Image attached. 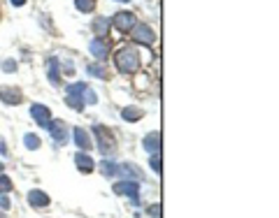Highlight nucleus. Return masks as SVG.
Here are the masks:
<instances>
[{
	"instance_id": "1",
	"label": "nucleus",
	"mask_w": 279,
	"mask_h": 218,
	"mask_svg": "<svg viewBox=\"0 0 279 218\" xmlns=\"http://www.w3.org/2000/svg\"><path fill=\"white\" fill-rule=\"evenodd\" d=\"M114 63H116V67H119L121 72H126V74H133V72H137V70H140V56H137V51H135L133 47L116 49Z\"/></svg>"
},
{
	"instance_id": "2",
	"label": "nucleus",
	"mask_w": 279,
	"mask_h": 218,
	"mask_svg": "<svg viewBox=\"0 0 279 218\" xmlns=\"http://www.w3.org/2000/svg\"><path fill=\"white\" fill-rule=\"evenodd\" d=\"M93 133H96V137H98V149H100V153H103V156H112V153L116 151L114 135L109 133L105 126H93Z\"/></svg>"
},
{
	"instance_id": "3",
	"label": "nucleus",
	"mask_w": 279,
	"mask_h": 218,
	"mask_svg": "<svg viewBox=\"0 0 279 218\" xmlns=\"http://www.w3.org/2000/svg\"><path fill=\"white\" fill-rule=\"evenodd\" d=\"M130 35H133V40L137 44H147V47H152V44L156 42V33H154L152 26H147V24H135Z\"/></svg>"
},
{
	"instance_id": "4",
	"label": "nucleus",
	"mask_w": 279,
	"mask_h": 218,
	"mask_svg": "<svg viewBox=\"0 0 279 218\" xmlns=\"http://www.w3.org/2000/svg\"><path fill=\"white\" fill-rule=\"evenodd\" d=\"M135 24H137V19H135L133 12H119L112 19V26H114L119 33H130L135 28Z\"/></svg>"
},
{
	"instance_id": "5",
	"label": "nucleus",
	"mask_w": 279,
	"mask_h": 218,
	"mask_svg": "<svg viewBox=\"0 0 279 218\" xmlns=\"http://www.w3.org/2000/svg\"><path fill=\"white\" fill-rule=\"evenodd\" d=\"M31 116L37 121V126L44 128L47 130L49 123H51V112H49V107H44V104H31Z\"/></svg>"
},
{
	"instance_id": "6",
	"label": "nucleus",
	"mask_w": 279,
	"mask_h": 218,
	"mask_svg": "<svg viewBox=\"0 0 279 218\" xmlns=\"http://www.w3.org/2000/svg\"><path fill=\"white\" fill-rule=\"evenodd\" d=\"M49 135L54 137V142L58 146H65V142H67V126L63 121H51L49 123Z\"/></svg>"
},
{
	"instance_id": "7",
	"label": "nucleus",
	"mask_w": 279,
	"mask_h": 218,
	"mask_svg": "<svg viewBox=\"0 0 279 218\" xmlns=\"http://www.w3.org/2000/svg\"><path fill=\"white\" fill-rule=\"evenodd\" d=\"M116 176H121V181H142V172L135 167L133 163H123L119 165V170H116Z\"/></svg>"
},
{
	"instance_id": "8",
	"label": "nucleus",
	"mask_w": 279,
	"mask_h": 218,
	"mask_svg": "<svg viewBox=\"0 0 279 218\" xmlns=\"http://www.w3.org/2000/svg\"><path fill=\"white\" fill-rule=\"evenodd\" d=\"M0 100L5 104H21V100H24V93L19 91L17 86H3L0 88Z\"/></svg>"
},
{
	"instance_id": "9",
	"label": "nucleus",
	"mask_w": 279,
	"mask_h": 218,
	"mask_svg": "<svg viewBox=\"0 0 279 218\" xmlns=\"http://www.w3.org/2000/svg\"><path fill=\"white\" fill-rule=\"evenodd\" d=\"M114 193L116 195H128L133 202H137L140 183L137 181H119V183H114Z\"/></svg>"
},
{
	"instance_id": "10",
	"label": "nucleus",
	"mask_w": 279,
	"mask_h": 218,
	"mask_svg": "<svg viewBox=\"0 0 279 218\" xmlns=\"http://www.w3.org/2000/svg\"><path fill=\"white\" fill-rule=\"evenodd\" d=\"M89 51H91V54L96 56V61H100V63H103L105 58L109 56V47H107V42H105L103 37H98V40H93V42L89 44Z\"/></svg>"
},
{
	"instance_id": "11",
	"label": "nucleus",
	"mask_w": 279,
	"mask_h": 218,
	"mask_svg": "<svg viewBox=\"0 0 279 218\" xmlns=\"http://www.w3.org/2000/svg\"><path fill=\"white\" fill-rule=\"evenodd\" d=\"M73 137H75V144L82 149V151H89L91 149V137H89V133H86L84 128H75V133H73Z\"/></svg>"
},
{
	"instance_id": "12",
	"label": "nucleus",
	"mask_w": 279,
	"mask_h": 218,
	"mask_svg": "<svg viewBox=\"0 0 279 218\" xmlns=\"http://www.w3.org/2000/svg\"><path fill=\"white\" fill-rule=\"evenodd\" d=\"M28 204L35 206V209H44V206H49V195L42 193V190H31L28 193Z\"/></svg>"
},
{
	"instance_id": "13",
	"label": "nucleus",
	"mask_w": 279,
	"mask_h": 218,
	"mask_svg": "<svg viewBox=\"0 0 279 218\" xmlns=\"http://www.w3.org/2000/svg\"><path fill=\"white\" fill-rule=\"evenodd\" d=\"M142 146H145V151H149V153H158L161 151V135L149 133L145 140H142Z\"/></svg>"
},
{
	"instance_id": "14",
	"label": "nucleus",
	"mask_w": 279,
	"mask_h": 218,
	"mask_svg": "<svg viewBox=\"0 0 279 218\" xmlns=\"http://www.w3.org/2000/svg\"><path fill=\"white\" fill-rule=\"evenodd\" d=\"M142 116H145V112H142L140 107H133V104H130V107H123V109H121V119H123V121H128V123L140 121Z\"/></svg>"
},
{
	"instance_id": "15",
	"label": "nucleus",
	"mask_w": 279,
	"mask_h": 218,
	"mask_svg": "<svg viewBox=\"0 0 279 218\" xmlns=\"http://www.w3.org/2000/svg\"><path fill=\"white\" fill-rule=\"evenodd\" d=\"M75 163H77V170H79V172H86V174H89V172L93 170V160H91V156H86L84 151H79L77 156H75Z\"/></svg>"
},
{
	"instance_id": "16",
	"label": "nucleus",
	"mask_w": 279,
	"mask_h": 218,
	"mask_svg": "<svg viewBox=\"0 0 279 218\" xmlns=\"http://www.w3.org/2000/svg\"><path fill=\"white\" fill-rule=\"evenodd\" d=\"M47 72H49V81H51V84H58V81H61V70H58V58H54V56H51V58H49L47 61Z\"/></svg>"
},
{
	"instance_id": "17",
	"label": "nucleus",
	"mask_w": 279,
	"mask_h": 218,
	"mask_svg": "<svg viewBox=\"0 0 279 218\" xmlns=\"http://www.w3.org/2000/svg\"><path fill=\"white\" fill-rule=\"evenodd\" d=\"M109 26H112V19H105V17H98L96 21H93V33L96 35H107V31H109Z\"/></svg>"
},
{
	"instance_id": "18",
	"label": "nucleus",
	"mask_w": 279,
	"mask_h": 218,
	"mask_svg": "<svg viewBox=\"0 0 279 218\" xmlns=\"http://www.w3.org/2000/svg\"><path fill=\"white\" fill-rule=\"evenodd\" d=\"M89 88V84H84V81H77V84H70V86H65V93L67 95H84V91Z\"/></svg>"
},
{
	"instance_id": "19",
	"label": "nucleus",
	"mask_w": 279,
	"mask_h": 218,
	"mask_svg": "<svg viewBox=\"0 0 279 218\" xmlns=\"http://www.w3.org/2000/svg\"><path fill=\"white\" fill-rule=\"evenodd\" d=\"M75 7H77L79 12L89 14V12H93V10H96V0H75Z\"/></svg>"
},
{
	"instance_id": "20",
	"label": "nucleus",
	"mask_w": 279,
	"mask_h": 218,
	"mask_svg": "<svg viewBox=\"0 0 279 218\" xmlns=\"http://www.w3.org/2000/svg\"><path fill=\"white\" fill-rule=\"evenodd\" d=\"M100 170H103V174L105 176H116V170H119V165L116 163H112V160H103V165H100Z\"/></svg>"
},
{
	"instance_id": "21",
	"label": "nucleus",
	"mask_w": 279,
	"mask_h": 218,
	"mask_svg": "<svg viewBox=\"0 0 279 218\" xmlns=\"http://www.w3.org/2000/svg\"><path fill=\"white\" fill-rule=\"evenodd\" d=\"M24 144H26V149L37 151V149H40V137H37V135H26V137H24Z\"/></svg>"
},
{
	"instance_id": "22",
	"label": "nucleus",
	"mask_w": 279,
	"mask_h": 218,
	"mask_svg": "<svg viewBox=\"0 0 279 218\" xmlns=\"http://www.w3.org/2000/svg\"><path fill=\"white\" fill-rule=\"evenodd\" d=\"M89 74L91 77H98V79H105L107 74H105V65H100V63H93V65H89Z\"/></svg>"
},
{
	"instance_id": "23",
	"label": "nucleus",
	"mask_w": 279,
	"mask_h": 218,
	"mask_svg": "<svg viewBox=\"0 0 279 218\" xmlns=\"http://www.w3.org/2000/svg\"><path fill=\"white\" fill-rule=\"evenodd\" d=\"M82 100H84V104H96V102H98V95H96V93H93V88H91V86H89V88H86V91H84V95H82Z\"/></svg>"
},
{
	"instance_id": "24",
	"label": "nucleus",
	"mask_w": 279,
	"mask_h": 218,
	"mask_svg": "<svg viewBox=\"0 0 279 218\" xmlns=\"http://www.w3.org/2000/svg\"><path fill=\"white\" fill-rule=\"evenodd\" d=\"M67 104H70V107L73 109H84V100H82V97L79 95H67Z\"/></svg>"
},
{
	"instance_id": "25",
	"label": "nucleus",
	"mask_w": 279,
	"mask_h": 218,
	"mask_svg": "<svg viewBox=\"0 0 279 218\" xmlns=\"http://www.w3.org/2000/svg\"><path fill=\"white\" fill-rule=\"evenodd\" d=\"M12 190V181H10V176H3L0 174V195H5Z\"/></svg>"
},
{
	"instance_id": "26",
	"label": "nucleus",
	"mask_w": 279,
	"mask_h": 218,
	"mask_svg": "<svg viewBox=\"0 0 279 218\" xmlns=\"http://www.w3.org/2000/svg\"><path fill=\"white\" fill-rule=\"evenodd\" d=\"M149 165H152L154 172H158V174H161V153H152V158H149Z\"/></svg>"
},
{
	"instance_id": "27",
	"label": "nucleus",
	"mask_w": 279,
	"mask_h": 218,
	"mask_svg": "<svg viewBox=\"0 0 279 218\" xmlns=\"http://www.w3.org/2000/svg\"><path fill=\"white\" fill-rule=\"evenodd\" d=\"M3 70L5 72H17V61H3Z\"/></svg>"
},
{
	"instance_id": "28",
	"label": "nucleus",
	"mask_w": 279,
	"mask_h": 218,
	"mask_svg": "<svg viewBox=\"0 0 279 218\" xmlns=\"http://www.w3.org/2000/svg\"><path fill=\"white\" fill-rule=\"evenodd\" d=\"M147 213H149L152 218H161V206H158V204H152L149 209H147Z\"/></svg>"
},
{
	"instance_id": "29",
	"label": "nucleus",
	"mask_w": 279,
	"mask_h": 218,
	"mask_svg": "<svg viewBox=\"0 0 279 218\" xmlns=\"http://www.w3.org/2000/svg\"><path fill=\"white\" fill-rule=\"evenodd\" d=\"M63 72H65V74H75V67H73V63H70V61L63 63Z\"/></svg>"
},
{
	"instance_id": "30",
	"label": "nucleus",
	"mask_w": 279,
	"mask_h": 218,
	"mask_svg": "<svg viewBox=\"0 0 279 218\" xmlns=\"http://www.w3.org/2000/svg\"><path fill=\"white\" fill-rule=\"evenodd\" d=\"M0 209H5V211H7V209H10V200H7L5 195L0 197Z\"/></svg>"
},
{
	"instance_id": "31",
	"label": "nucleus",
	"mask_w": 279,
	"mask_h": 218,
	"mask_svg": "<svg viewBox=\"0 0 279 218\" xmlns=\"http://www.w3.org/2000/svg\"><path fill=\"white\" fill-rule=\"evenodd\" d=\"M12 5H14V7H24V5H26V0H12Z\"/></svg>"
},
{
	"instance_id": "32",
	"label": "nucleus",
	"mask_w": 279,
	"mask_h": 218,
	"mask_svg": "<svg viewBox=\"0 0 279 218\" xmlns=\"http://www.w3.org/2000/svg\"><path fill=\"white\" fill-rule=\"evenodd\" d=\"M3 167H5V165H3V163H0V172H3Z\"/></svg>"
},
{
	"instance_id": "33",
	"label": "nucleus",
	"mask_w": 279,
	"mask_h": 218,
	"mask_svg": "<svg viewBox=\"0 0 279 218\" xmlns=\"http://www.w3.org/2000/svg\"><path fill=\"white\" fill-rule=\"evenodd\" d=\"M121 3H128V0H121Z\"/></svg>"
}]
</instances>
